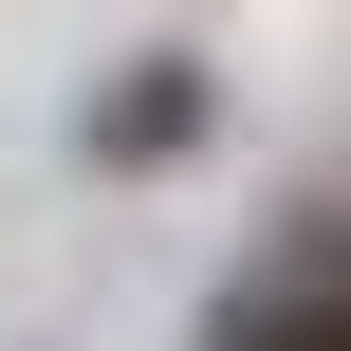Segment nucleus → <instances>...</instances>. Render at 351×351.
<instances>
[{
  "label": "nucleus",
  "instance_id": "f257e3e1",
  "mask_svg": "<svg viewBox=\"0 0 351 351\" xmlns=\"http://www.w3.org/2000/svg\"><path fill=\"white\" fill-rule=\"evenodd\" d=\"M204 351H351V278L296 259V241H259V259L204 296Z\"/></svg>",
  "mask_w": 351,
  "mask_h": 351
},
{
  "label": "nucleus",
  "instance_id": "f03ea898",
  "mask_svg": "<svg viewBox=\"0 0 351 351\" xmlns=\"http://www.w3.org/2000/svg\"><path fill=\"white\" fill-rule=\"evenodd\" d=\"M204 130H222V93H204V56H130V74H111V93L74 111V148H93V167H185Z\"/></svg>",
  "mask_w": 351,
  "mask_h": 351
}]
</instances>
